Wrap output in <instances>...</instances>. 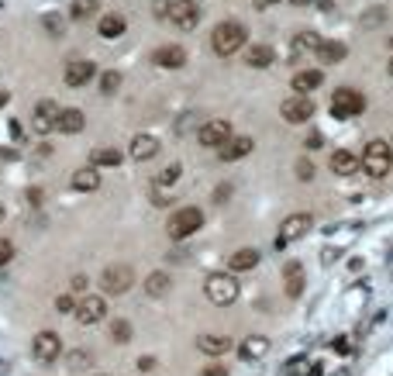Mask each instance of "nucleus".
I'll use <instances>...</instances> for the list:
<instances>
[{"label": "nucleus", "instance_id": "2f4dec72", "mask_svg": "<svg viewBox=\"0 0 393 376\" xmlns=\"http://www.w3.org/2000/svg\"><path fill=\"white\" fill-rule=\"evenodd\" d=\"M287 293H290V297H300V293H303V270L294 266V263L287 266Z\"/></svg>", "mask_w": 393, "mask_h": 376}, {"label": "nucleus", "instance_id": "37998d69", "mask_svg": "<svg viewBox=\"0 0 393 376\" xmlns=\"http://www.w3.org/2000/svg\"><path fill=\"white\" fill-rule=\"evenodd\" d=\"M300 376H321V366H317V363H303Z\"/></svg>", "mask_w": 393, "mask_h": 376}, {"label": "nucleus", "instance_id": "f03ea898", "mask_svg": "<svg viewBox=\"0 0 393 376\" xmlns=\"http://www.w3.org/2000/svg\"><path fill=\"white\" fill-rule=\"evenodd\" d=\"M359 163H362V173H366V177L383 180V177L393 170V145H390V142H383V138L366 142V149H362Z\"/></svg>", "mask_w": 393, "mask_h": 376}, {"label": "nucleus", "instance_id": "b1692460", "mask_svg": "<svg viewBox=\"0 0 393 376\" xmlns=\"http://www.w3.org/2000/svg\"><path fill=\"white\" fill-rule=\"evenodd\" d=\"M196 349L207 352V356H224L231 349V338L228 335H200L196 338Z\"/></svg>", "mask_w": 393, "mask_h": 376}, {"label": "nucleus", "instance_id": "4be33fe9", "mask_svg": "<svg viewBox=\"0 0 393 376\" xmlns=\"http://www.w3.org/2000/svg\"><path fill=\"white\" fill-rule=\"evenodd\" d=\"M324 83V73L321 70H300L294 76V90L296 94H310V90H321Z\"/></svg>", "mask_w": 393, "mask_h": 376}, {"label": "nucleus", "instance_id": "6e6552de", "mask_svg": "<svg viewBox=\"0 0 393 376\" xmlns=\"http://www.w3.org/2000/svg\"><path fill=\"white\" fill-rule=\"evenodd\" d=\"M166 21L176 24L180 31H194L196 21H200V3H196V0H173Z\"/></svg>", "mask_w": 393, "mask_h": 376}, {"label": "nucleus", "instance_id": "7c9ffc66", "mask_svg": "<svg viewBox=\"0 0 393 376\" xmlns=\"http://www.w3.org/2000/svg\"><path fill=\"white\" fill-rule=\"evenodd\" d=\"M97 3L100 0H69V17L73 21H87V17H94Z\"/></svg>", "mask_w": 393, "mask_h": 376}, {"label": "nucleus", "instance_id": "5701e85b", "mask_svg": "<svg viewBox=\"0 0 393 376\" xmlns=\"http://www.w3.org/2000/svg\"><path fill=\"white\" fill-rule=\"evenodd\" d=\"M273 59H276L273 45H252V49L245 52V63H249L252 70H269V66H273Z\"/></svg>", "mask_w": 393, "mask_h": 376}, {"label": "nucleus", "instance_id": "412c9836", "mask_svg": "<svg viewBox=\"0 0 393 376\" xmlns=\"http://www.w3.org/2000/svg\"><path fill=\"white\" fill-rule=\"evenodd\" d=\"M69 187L80 190V193H94V190L100 187L97 166H83V170H76V173H73V180H69Z\"/></svg>", "mask_w": 393, "mask_h": 376}, {"label": "nucleus", "instance_id": "a18cd8bd", "mask_svg": "<svg viewBox=\"0 0 393 376\" xmlns=\"http://www.w3.org/2000/svg\"><path fill=\"white\" fill-rule=\"evenodd\" d=\"M45 28H49L52 35H59V28H62V24H59V17H45Z\"/></svg>", "mask_w": 393, "mask_h": 376}, {"label": "nucleus", "instance_id": "bb28decb", "mask_svg": "<svg viewBox=\"0 0 393 376\" xmlns=\"http://www.w3.org/2000/svg\"><path fill=\"white\" fill-rule=\"evenodd\" d=\"M321 35L317 31H300V35H294V42H290V52L294 56H303V52H317L321 49Z\"/></svg>", "mask_w": 393, "mask_h": 376}, {"label": "nucleus", "instance_id": "e433bc0d", "mask_svg": "<svg viewBox=\"0 0 393 376\" xmlns=\"http://www.w3.org/2000/svg\"><path fill=\"white\" fill-rule=\"evenodd\" d=\"M10 259H14V242H10V238H0V270H3Z\"/></svg>", "mask_w": 393, "mask_h": 376}, {"label": "nucleus", "instance_id": "39448f33", "mask_svg": "<svg viewBox=\"0 0 393 376\" xmlns=\"http://www.w3.org/2000/svg\"><path fill=\"white\" fill-rule=\"evenodd\" d=\"M362 111H366V97L359 94V90L342 87V90H335V94H331V117L349 121V117H359Z\"/></svg>", "mask_w": 393, "mask_h": 376}, {"label": "nucleus", "instance_id": "20e7f679", "mask_svg": "<svg viewBox=\"0 0 393 376\" xmlns=\"http://www.w3.org/2000/svg\"><path fill=\"white\" fill-rule=\"evenodd\" d=\"M200 228H203V211H200V207H180V211H173V218L166 221V231H169V238H176V242L196 235Z\"/></svg>", "mask_w": 393, "mask_h": 376}, {"label": "nucleus", "instance_id": "ea45409f", "mask_svg": "<svg viewBox=\"0 0 393 376\" xmlns=\"http://www.w3.org/2000/svg\"><path fill=\"white\" fill-rule=\"evenodd\" d=\"M69 286H73V293H87V286H90V280H87V277L80 273V277H73V283H69Z\"/></svg>", "mask_w": 393, "mask_h": 376}, {"label": "nucleus", "instance_id": "f257e3e1", "mask_svg": "<svg viewBox=\"0 0 393 376\" xmlns=\"http://www.w3.org/2000/svg\"><path fill=\"white\" fill-rule=\"evenodd\" d=\"M249 42V28L242 21H221L210 35V49L221 56V59H231L235 52H242Z\"/></svg>", "mask_w": 393, "mask_h": 376}, {"label": "nucleus", "instance_id": "1a4fd4ad", "mask_svg": "<svg viewBox=\"0 0 393 376\" xmlns=\"http://www.w3.org/2000/svg\"><path fill=\"white\" fill-rule=\"evenodd\" d=\"M280 114H283V121H287V124H303V121H310V117H314V100H310V94L287 97V100L280 104Z\"/></svg>", "mask_w": 393, "mask_h": 376}, {"label": "nucleus", "instance_id": "cd10ccee", "mask_svg": "<svg viewBox=\"0 0 393 376\" xmlns=\"http://www.w3.org/2000/svg\"><path fill=\"white\" fill-rule=\"evenodd\" d=\"M345 56H349V49H345L342 42H321V49H317V59H321V63H328V66L345 63Z\"/></svg>", "mask_w": 393, "mask_h": 376}, {"label": "nucleus", "instance_id": "aec40b11", "mask_svg": "<svg viewBox=\"0 0 393 376\" xmlns=\"http://www.w3.org/2000/svg\"><path fill=\"white\" fill-rule=\"evenodd\" d=\"M238 356H242V359H262V356H269V338H266V335H249V338H242Z\"/></svg>", "mask_w": 393, "mask_h": 376}, {"label": "nucleus", "instance_id": "c756f323", "mask_svg": "<svg viewBox=\"0 0 393 376\" xmlns=\"http://www.w3.org/2000/svg\"><path fill=\"white\" fill-rule=\"evenodd\" d=\"M90 166H121V152L117 149H94L90 152Z\"/></svg>", "mask_w": 393, "mask_h": 376}, {"label": "nucleus", "instance_id": "49530a36", "mask_svg": "<svg viewBox=\"0 0 393 376\" xmlns=\"http://www.w3.org/2000/svg\"><path fill=\"white\" fill-rule=\"evenodd\" d=\"M28 200L31 204H42V190H28Z\"/></svg>", "mask_w": 393, "mask_h": 376}, {"label": "nucleus", "instance_id": "a19ab883", "mask_svg": "<svg viewBox=\"0 0 393 376\" xmlns=\"http://www.w3.org/2000/svg\"><path fill=\"white\" fill-rule=\"evenodd\" d=\"M331 349H335L338 356H349V352H352V345H349L345 338H335V342H331Z\"/></svg>", "mask_w": 393, "mask_h": 376}, {"label": "nucleus", "instance_id": "a211bd4d", "mask_svg": "<svg viewBox=\"0 0 393 376\" xmlns=\"http://www.w3.org/2000/svg\"><path fill=\"white\" fill-rule=\"evenodd\" d=\"M83 128H87V117H83L80 107H66V111H59V117H56V131H62V135H80Z\"/></svg>", "mask_w": 393, "mask_h": 376}, {"label": "nucleus", "instance_id": "c03bdc74", "mask_svg": "<svg viewBox=\"0 0 393 376\" xmlns=\"http://www.w3.org/2000/svg\"><path fill=\"white\" fill-rule=\"evenodd\" d=\"M200 376H228V366H207Z\"/></svg>", "mask_w": 393, "mask_h": 376}, {"label": "nucleus", "instance_id": "6ab92c4d", "mask_svg": "<svg viewBox=\"0 0 393 376\" xmlns=\"http://www.w3.org/2000/svg\"><path fill=\"white\" fill-rule=\"evenodd\" d=\"M356 170H362V163H359L356 152H349V149H335L331 152V173L335 177H352Z\"/></svg>", "mask_w": 393, "mask_h": 376}, {"label": "nucleus", "instance_id": "c85d7f7f", "mask_svg": "<svg viewBox=\"0 0 393 376\" xmlns=\"http://www.w3.org/2000/svg\"><path fill=\"white\" fill-rule=\"evenodd\" d=\"M145 293L149 297H166L169 293V273H149V280H145Z\"/></svg>", "mask_w": 393, "mask_h": 376}, {"label": "nucleus", "instance_id": "4c0bfd02", "mask_svg": "<svg viewBox=\"0 0 393 376\" xmlns=\"http://www.w3.org/2000/svg\"><path fill=\"white\" fill-rule=\"evenodd\" d=\"M296 177H300L303 183H307V180H314V166H310L307 159H300V163H296Z\"/></svg>", "mask_w": 393, "mask_h": 376}, {"label": "nucleus", "instance_id": "0eeeda50", "mask_svg": "<svg viewBox=\"0 0 393 376\" xmlns=\"http://www.w3.org/2000/svg\"><path fill=\"white\" fill-rule=\"evenodd\" d=\"M73 318H76V325H83V328H94L100 325L103 318H107V300L97 297V293H87L83 300H76V311H73Z\"/></svg>", "mask_w": 393, "mask_h": 376}, {"label": "nucleus", "instance_id": "4468645a", "mask_svg": "<svg viewBox=\"0 0 393 376\" xmlns=\"http://www.w3.org/2000/svg\"><path fill=\"white\" fill-rule=\"evenodd\" d=\"M310 228H314V218H310V214H294V218H287V221H283V228H280V245L303 238Z\"/></svg>", "mask_w": 393, "mask_h": 376}, {"label": "nucleus", "instance_id": "f704fd0d", "mask_svg": "<svg viewBox=\"0 0 393 376\" xmlns=\"http://www.w3.org/2000/svg\"><path fill=\"white\" fill-rule=\"evenodd\" d=\"M121 87V73H103L100 76V94H117Z\"/></svg>", "mask_w": 393, "mask_h": 376}, {"label": "nucleus", "instance_id": "473e14b6", "mask_svg": "<svg viewBox=\"0 0 393 376\" xmlns=\"http://www.w3.org/2000/svg\"><path fill=\"white\" fill-rule=\"evenodd\" d=\"M110 342H117V345H124V342H131V321H110Z\"/></svg>", "mask_w": 393, "mask_h": 376}, {"label": "nucleus", "instance_id": "f3484780", "mask_svg": "<svg viewBox=\"0 0 393 376\" xmlns=\"http://www.w3.org/2000/svg\"><path fill=\"white\" fill-rule=\"evenodd\" d=\"M56 117H59V104L56 100H38L35 104V131H56Z\"/></svg>", "mask_w": 393, "mask_h": 376}, {"label": "nucleus", "instance_id": "f8f14e48", "mask_svg": "<svg viewBox=\"0 0 393 376\" xmlns=\"http://www.w3.org/2000/svg\"><path fill=\"white\" fill-rule=\"evenodd\" d=\"M128 156H131L135 163H149V159H156V156H159V138L149 135V131L135 135L131 145H128Z\"/></svg>", "mask_w": 393, "mask_h": 376}, {"label": "nucleus", "instance_id": "58836bf2", "mask_svg": "<svg viewBox=\"0 0 393 376\" xmlns=\"http://www.w3.org/2000/svg\"><path fill=\"white\" fill-rule=\"evenodd\" d=\"M83 363H90L87 352H73V356H69V370H83Z\"/></svg>", "mask_w": 393, "mask_h": 376}, {"label": "nucleus", "instance_id": "ddd939ff", "mask_svg": "<svg viewBox=\"0 0 393 376\" xmlns=\"http://www.w3.org/2000/svg\"><path fill=\"white\" fill-rule=\"evenodd\" d=\"M252 138L249 135H231L221 149H217V156H221V163H238V159H245L249 152H252Z\"/></svg>", "mask_w": 393, "mask_h": 376}, {"label": "nucleus", "instance_id": "09e8293b", "mask_svg": "<svg viewBox=\"0 0 393 376\" xmlns=\"http://www.w3.org/2000/svg\"><path fill=\"white\" fill-rule=\"evenodd\" d=\"M294 7H307V3H314V0H290Z\"/></svg>", "mask_w": 393, "mask_h": 376}, {"label": "nucleus", "instance_id": "9d476101", "mask_svg": "<svg viewBox=\"0 0 393 376\" xmlns=\"http://www.w3.org/2000/svg\"><path fill=\"white\" fill-rule=\"evenodd\" d=\"M228 138H231V124H228L224 117H210V121H203L200 131H196V142H200L203 149H221Z\"/></svg>", "mask_w": 393, "mask_h": 376}, {"label": "nucleus", "instance_id": "3c124183", "mask_svg": "<svg viewBox=\"0 0 393 376\" xmlns=\"http://www.w3.org/2000/svg\"><path fill=\"white\" fill-rule=\"evenodd\" d=\"M390 76H393V59H390Z\"/></svg>", "mask_w": 393, "mask_h": 376}, {"label": "nucleus", "instance_id": "dca6fc26", "mask_svg": "<svg viewBox=\"0 0 393 376\" xmlns=\"http://www.w3.org/2000/svg\"><path fill=\"white\" fill-rule=\"evenodd\" d=\"M94 73H97V66L90 59H73V63H66V87H87L94 80Z\"/></svg>", "mask_w": 393, "mask_h": 376}, {"label": "nucleus", "instance_id": "72a5a7b5", "mask_svg": "<svg viewBox=\"0 0 393 376\" xmlns=\"http://www.w3.org/2000/svg\"><path fill=\"white\" fill-rule=\"evenodd\" d=\"M180 177H183V166H180V163H169V166H166V170L159 173L156 187H173V183H176Z\"/></svg>", "mask_w": 393, "mask_h": 376}, {"label": "nucleus", "instance_id": "8fccbe9b", "mask_svg": "<svg viewBox=\"0 0 393 376\" xmlns=\"http://www.w3.org/2000/svg\"><path fill=\"white\" fill-rule=\"evenodd\" d=\"M3 104H7V94H3V90H0V107H3Z\"/></svg>", "mask_w": 393, "mask_h": 376}, {"label": "nucleus", "instance_id": "9b49d317", "mask_svg": "<svg viewBox=\"0 0 393 376\" xmlns=\"http://www.w3.org/2000/svg\"><path fill=\"white\" fill-rule=\"evenodd\" d=\"M31 349H35V356H38L42 363H56V359L62 356V338H59L56 332H38Z\"/></svg>", "mask_w": 393, "mask_h": 376}, {"label": "nucleus", "instance_id": "2eb2a0df", "mask_svg": "<svg viewBox=\"0 0 393 376\" xmlns=\"http://www.w3.org/2000/svg\"><path fill=\"white\" fill-rule=\"evenodd\" d=\"M152 63L162 70H180V66H187V49L183 45H159L152 52Z\"/></svg>", "mask_w": 393, "mask_h": 376}, {"label": "nucleus", "instance_id": "393cba45", "mask_svg": "<svg viewBox=\"0 0 393 376\" xmlns=\"http://www.w3.org/2000/svg\"><path fill=\"white\" fill-rule=\"evenodd\" d=\"M124 28H128V21H124L121 14H103L100 24H97V35L100 38H121Z\"/></svg>", "mask_w": 393, "mask_h": 376}, {"label": "nucleus", "instance_id": "603ef678", "mask_svg": "<svg viewBox=\"0 0 393 376\" xmlns=\"http://www.w3.org/2000/svg\"><path fill=\"white\" fill-rule=\"evenodd\" d=\"M0 221H3V207H0Z\"/></svg>", "mask_w": 393, "mask_h": 376}, {"label": "nucleus", "instance_id": "c9c22d12", "mask_svg": "<svg viewBox=\"0 0 393 376\" xmlns=\"http://www.w3.org/2000/svg\"><path fill=\"white\" fill-rule=\"evenodd\" d=\"M56 311H59V314H73V311H76V297H73V293L56 297Z\"/></svg>", "mask_w": 393, "mask_h": 376}, {"label": "nucleus", "instance_id": "423d86ee", "mask_svg": "<svg viewBox=\"0 0 393 376\" xmlns=\"http://www.w3.org/2000/svg\"><path fill=\"white\" fill-rule=\"evenodd\" d=\"M131 283H135V270H131L128 263H114V266H107V270L100 273V286H103V293H110V297L128 293Z\"/></svg>", "mask_w": 393, "mask_h": 376}, {"label": "nucleus", "instance_id": "de8ad7c7", "mask_svg": "<svg viewBox=\"0 0 393 376\" xmlns=\"http://www.w3.org/2000/svg\"><path fill=\"white\" fill-rule=\"evenodd\" d=\"M273 3H280V0H259V10H266V7H273Z\"/></svg>", "mask_w": 393, "mask_h": 376}, {"label": "nucleus", "instance_id": "a878e982", "mask_svg": "<svg viewBox=\"0 0 393 376\" xmlns=\"http://www.w3.org/2000/svg\"><path fill=\"white\" fill-rule=\"evenodd\" d=\"M228 266H231V273H249V270L259 266V252H256V249H238V252L228 259Z\"/></svg>", "mask_w": 393, "mask_h": 376}, {"label": "nucleus", "instance_id": "79ce46f5", "mask_svg": "<svg viewBox=\"0 0 393 376\" xmlns=\"http://www.w3.org/2000/svg\"><path fill=\"white\" fill-rule=\"evenodd\" d=\"M138 370H142V373H152V370H156V359H152V356H142V359H138Z\"/></svg>", "mask_w": 393, "mask_h": 376}, {"label": "nucleus", "instance_id": "7ed1b4c3", "mask_svg": "<svg viewBox=\"0 0 393 376\" xmlns=\"http://www.w3.org/2000/svg\"><path fill=\"white\" fill-rule=\"evenodd\" d=\"M238 280L231 277V273H210L207 280H203V293H207V300L210 304H217V307H228V304H235L238 300Z\"/></svg>", "mask_w": 393, "mask_h": 376}]
</instances>
